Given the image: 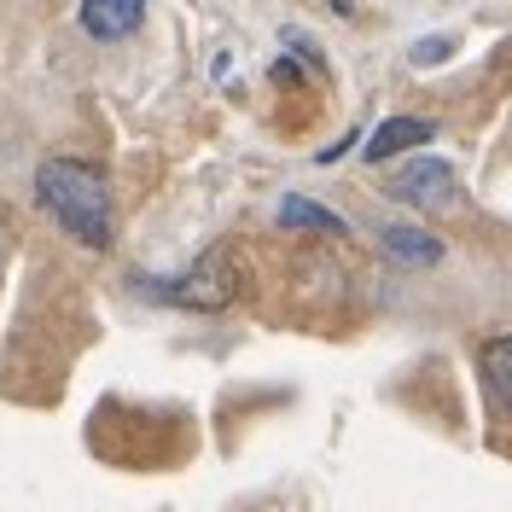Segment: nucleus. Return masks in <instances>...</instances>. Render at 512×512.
I'll use <instances>...</instances> for the list:
<instances>
[{"mask_svg":"<svg viewBox=\"0 0 512 512\" xmlns=\"http://www.w3.org/2000/svg\"><path fill=\"white\" fill-rule=\"evenodd\" d=\"M326 6H332V12H350V0H326Z\"/></svg>","mask_w":512,"mask_h":512,"instance_id":"nucleus-9","label":"nucleus"},{"mask_svg":"<svg viewBox=\"0 0 512 512\" xmlns=\"http://www.w3.org/2000/svg\"><path fill=\"white\" fill-rule=\"evenodd\" d=\"M425 140H437V128L425 123V117H384V123L373 128V140H367V163L402 158V152H414Z\"/></svg>","mask_w":512,"mask_h":512,"instance_id":"nucleus-5","label":"nucleus"},{"mask_svg":"<svg viewBox=\"0 0 512 512\" xmlns=\"http://www.w3.org/2000/svg\"><path fill=\"white\" fill-rule=\"evenodd\" d=\"M158 297L163 303H181V309H227V303L239 297V262H233L227 245H216V251L198 256L187 274L163 280Z\"/></svg>","mask_w":512,"mask_h":512,"instance_id":"nucleus-2","label":"nucleus"},{"mask_svg":"<svg viewBox=\"0 0 512 512\" xmlns=\"http://www.w3.org/2000/svg\"><path fill=\"white\" fill-rule=\"evenodd\" d=\"M146 24V0H82V30L94 41H123Z\"/></svg>","mask_w":512,"mask_h":512,"instance_id":"nucleus-4","label":"nucleus"},{"mask_svg":"<svg viewBox=\"0 0 512 512\" xmlns=\"http://www.w3.org/2000/svg\"><path fill=\"white\" fill-rule=\"evenodd\" d=\"M478 373L489 384V396H495V408L512 419V332H495V338L478 344Z\"/></svg>","mask_w":512,"mask_h":512,"instance_id":"nucleus-6","label":"nucleus"},{"mask_svg":"<svg viewBox=\"0 0 512 512\" xmlns=\"http://www.w3.org/2000/svg\"><path fill=\"white\" fill-rule=\"evenodd\" d=\"M384 256H396V262H437L443 245L431 239V233H419V227H384Z\"/></svg>","mask_w":512,"mask_h":512,"instance_id":"nucleus-8","label":"nucleus"},{"mask_svg":"<svg viewBox=\"0 0 512 512\" xmlns=\"http://www.w3.org/2000/svg\"><path fill=\"white\" fill-rule=\"evenodd\" d=\"M280 227H291V233H350V222L344 216H332V210H320V204H309V198H280Z\"/></svg>","mask_w":512,"mask_h":512,"instance_id":"nucleus-7","label":"nucleus"},{"mask_svg":"<svg viewBox=\"0 0 512 512\" xmlns=\"http://www.w3.org/2000/svg\"><path fill=\"white\" fill-rule=\"evenodd\" d=\"M35 198H41V210L53 216V222L76 239V245H88V251H111V181H105V169L88 158H47L35 169Z\"/></svg>","mask_w":512,"mask_h":512,"instance_id":"nucleus-1","label":"nucleus"},{"mask_svg":"<svg viewBox=\"0 0 512 512\" xmlns=\"http://www.w3.org/2000/svg\"><path fill=\"white\" fill-rule=\"evenodd\" d=\"M390 192L402 198V204H419V210H448L460 192H454V169L448 163H437V158H419V163H408L396 181H390Z\"/></svg>","mask_w":512,"mask_h":512,"instance_id":"nucleus-3","label":"nucleus"}]
</instances>
